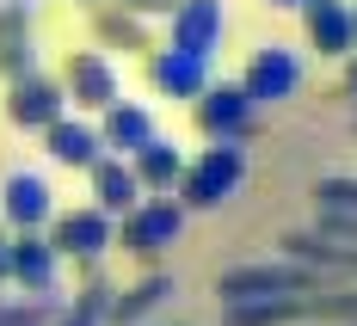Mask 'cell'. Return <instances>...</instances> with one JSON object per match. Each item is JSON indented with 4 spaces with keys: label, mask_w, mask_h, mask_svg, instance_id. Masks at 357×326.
I'll use <instances>...</instances> for the list:
<instances>
[{
    "label": "cell",
    "mask_w": 357,
    "mask_h": 326,
    "mask_svg": "<svg viewBox=\"0 0 357 326\" xmlns=\"http://www.w3.org/2000/svg\"><path fill=\"white\" fill-rule=\"evenodd\" d=\"M241 185H247V142L215 136L197 160H185L173 191H178V210H222L228 197H241Z\"/></svg>",
    "instance_id": "1"
},
{
    "label": "cell",
    "mask_w": 357,
    "mask_h": 326,
    "mask_svg": "<svg viewBox=\"0 0 357 326\" xmlns=\"http://www.w3.org/2000/svg\"><path fill=\"white\" fill-rule=\"evenodd\" d=\"M308 290H321V277L296 258H252V265H234L215 277L222 302H265V295H308Z\"/></svg>",
    "instance_id": "2"
},
{
    "label": "cell",
    "mask_w": 357,
    "mask_h": 326,
    "mask_svg": "<svg viewBox=\"0 0 357 326\" xmlns=\"http://www.w3.org/2000/svg\"><path fill=\"white\" fill-rule=\"evenodd\" d=\"M178 234H185L178 197H142L130 216H117L111 247H123V253H136V258H160L167 247H178Z\"/></svg>",
    "instance_id": "3"
},
{
    "label": "cell",
    "mask_w": 357,
    "mask_h": 326,
    "mask_svg": "<svg viewBox=\"0 0 357 326\" xmlns=\"http://www.w3.org/2000/svg\"><path fill=\"white\" fill-rule=\"evenodd\" d=\"M6 284H19L25 295H56V284H62V253L50 247L43 228L6 234Z\"/></svg>",
    "instance_id": "4"
},
{
    "label": "cell",
    "mask_w": 357,
    "mask_h": 326,
    "mask_svg": "<svg viewBox=\"0 0 357 326\" xmlns=\"http://www.w3.org/2000/svg\"><path fill=\"white\" fill-rule=\"evenodd\" d=\"M111 228H117V222H111L105 210H93V203H86V210H56L43 234H50V247H56L62 258L99 265V258L111 253Z\"/></svg>",
    "instance_id": "5"
},
{
    "label": "cell",
    "mask_w": 357,
    "mask_h": 326,
    "mask_svg": "<svg viewBox=\"0 0 357 326\" xmlns=\"http://www.w3.org/2000/svg\"><path fill=\"white\" fill-rule=\"evenodd\" d=\"M241 93H247L252 105H284L302 93V56L284 49V43H265V49H252L247 74H241Z\"/></svg>",
    "instance_id": "6"
},
{
    "label": "cell",
    "mask_w": 357,
    "mask_h": 326,
    "mask_svg": "<svg viewBox=\"0 0 357 326\" xmlns=\"http://www.w3.org/2000/svg\"><path fill=\"white\" fill-rule=\"evenodd\" d=\"M62 93H68L80 111H105V105L123 99L117 68H111L105 49H68V62H62Z\"/></svg>",
    "instance_id": "7"
},
{
    "label": "cell",
    "mask_w": 357,
    "mask_h": 326,
    "mask_svg": "<svg viewBox=\"0 0 357 326\" xmlns=\"http://www.w3.org/2000/svg\"><path fill=\"white\" fill-rule=\"evenodd\" d=\"M68 111V93H62V80H50V74H13L6 80V123L13 130H43V123H56Z\"/></svg>",
    "instance_id": "8"
},
{
    "label": "cell",
    "mask_w": 357,
    "mask_h": 326,
    "mask_svg": "<svg viewBox=\"0 0 357 326\" xmlns=\"http://www.w3.org/2000/svg\"><path fill=\"white\" fill-rule=\"evenodd\" d=\"M56 216V197H50V179L43 173H6L0 185V228H50Z\"/></svg>",
    "instance_id": "9"
},
{
    "label": "cell",
    "mask_w": 357,
    "mask_h": 326,
    "mask_svg": "<svg viewBox=\"0 0 357 326\" xmlns=\"http://www.w3.org/2000/svg\"><path fill=\"white\" fill-rule=\"evenodd\" d=\"M252 117H259V105L241 93V80H234V86H204V93H197V130H204L210 142H215V136L247 142V136H252Z\"/></svg>",
    "instance_id": "10"
},
{
    "label": "cell",
    "mask_w": 357,
    "mask_h": 326,
    "mask_svg": "<svg viewBox=\"0 0 357 326\" xmlns=\"http://www.w3.org/2000/svg\"><path fill=\"white\" fill-rule=\"evenodd\" d=\"M167 19H173V49H191V56H215L222 37H228V6L222 0H178Z\"/></svg>",
    "instance_id": "11"
},
{
    "label": "cell",
    "mask_w": 357,
    "mask_h": 326,
    "mask_svg": "<svg viewBox=\"0 0 357 326\" xmlns=\"http://www.w3.org/2000/svg\"><path fill=\"white\" fill-rule=\"evenodd\" d=\"M148 86L160 99H197L210 86V56H191V49H148Z\"/></svg>",
    "instance_id": "12"
},
{
    "label": "cell",
    "mask_w": 357,
    "mask_h": 326,
    "mask_svg": "<svg viewBox=\"0 0 357 326\" xmlns=\"http://www.w3.org/2000/svg\"><path fill=\"white\" fill-rule=\"evenodd\" d=\"M86 179H93V210H105L111 222L130 216V210L148 197L142 185H136V173H130V160H123V154H99V160L86 166Z\"/></svg>",
    "instance_id": "13"
},
{
    "label": "cell",
    "mask_w": 357,
    "mask_h": 326,
    "mask_svg": "<svg viewBox=\"0 0 357 326\" xmlns=\"http://www.w3.org/2000/svg\"><path fill=\"white\" fill-rule=\"evenodd\" d=\"M37 136H43V154H50L56 166H80V173H86V166L105 154V142H99V123H80V117H68V111H62L56 123H43Z\"/></svg>",
    "instance_id": "14"
},
{
    "label": "cell",
    "mask_w": 357,
    "mask_h": 326,
    "mask_svg": "<svg viewBox=\"0 0 357 326\" xmlns=\"http://www.w3.org/2000/svg\"><path fill=\"white\" fill-rule=\"evenodd\" d=\"M302 31H308V43L321 56H351L357 49V19L345 0H308L302 6Z\"/></svg>",
    "instance_id": "15"
},
{
    "label": "cell",
    "mask_w": 357,
    "mask_h": 326,
    "mask_svg": "<svg viewBox=\"0 0 357 326\" xmlns=\"http://www.w3.org/2000/svg\"><path fill=\"white\" fill-rule=\"evenodd\" d=\"M123 160H130L136 185H142V191H154V197H173L178 173H185V154H178V148L167 142L160 130H154V136H148V142L136 148V154H123Z\"/></svg>",
    "instance_id": "16"
},
{
    "label": "cell",
    "mask_w": 357,
    "mask_h": 326,
    "mask_svg": "<svg viewBox=\"0 0 357 326\" xmlns=\"http://www.w3.org/2000/svg\"><path fill=\"white\" fill-rule=\"evenodd\" d=\"M284 258L308 265L314 277H321V271H333V277H357V247H345V240H326V234H314V228L284 234Z\"/></svg>",
    "instance_id": "17"
},
{
    "label": "cell",
    "mask_w": 357,
    "mask_h": 326,
    "mask_svg": "<svg viewBox=\"0 0 357 326\" xmlns=\"http://www.w3.org/2000/svg\"><path fill=\"white\" fill-rule=\"evenodd\" d=\"M37 68V43H31V6L25 0H6L0 6V74H31Z\"/></svg>",
    "instance_id": "18"
},
{
    "label": "cell",
    "mask_w": 357,
    "mask_h": 326,
    "mask_svg": "<svg viewBox=\"0 0 357 326\" xmlns=\"http://www.w3.org/2000/svg\"><path fill=\"white\" fill-rule=\"evenodd\" d=\"M154 130H160L154 111H148V105H130V99H117V105L99 111V142H105L111 154H136Z\"/></svg>",
    "instance_id": "19"
},
{
    "label": "cell",
    "mask_w": 357,
    "mask_h": 326,
    "mask_svg": "<svg viewBox=\"0 0 357 326\" xmlns=\"http://www.w3.org/2000/svg\"><path fill=\"white\" fill-rule=\"evenodd\" d=\"M302 295H265V302H222V326H302Z\"/></svg>",
    "instance_id": "20"
},
{
    "label": "cell",
    "mask_w": 357,
    "mask_h": 326,
    "mask_svg": "<svg viewBox=\"0 0 357 326\" xmlns=\"http://www.w3.org/2000/svg\"><path fill=\"white\" fill-rule=\"evenodd\" d=\"M167 295H173V277H167V271H148L142 284H130V290L111 295V314H105V320H111V326H142Z\"/></svg>",
    "instance_id": "21"
},
{
    "label": "cell",
    "mask_w": 357,
    "mask_h": 326,
    "mask_svg": "<svg viewBox=\"0 0 357 326\" xmlns=\"http://www.w3.org/2000/svg\"><path fill=\"white\" fill-rule=\"evenodd\" d=\"M93 37H99V49H154V37H148V19L136 13H123V6H99L93 13Z\"/></svg>",
    "instance_id": "22"
},
{
    "label": "cell",
    "mask_w": 357,
    "mask_h": 326,
    "mask_svg": "<svg viewBox=\"0 0 357 326\" xmlns=\"http://www.w3.org/2000/svg\"><path fill=\"white\" fill-rule=\"evenodd\" d=\"M111 295H117V290H111L105 277H93L86 290L74 295V308H62V314H56L50 326H99V320L111 314Z\"/></svg>",
    "instance_id": "23"
},
{
    "label": "cell",
    "mask_w": 357,
    "mask_h": 326,
    "mask_svg": "<svg viewBox=\"0 0 357 326\" xmlns=\"http://www.w3.org/2000/svg\"><path fill=\"white\" fill-rule=\"evenodd\" d=\"M62 314L56 295H25V302H0V326H50Z\"/></svg>",
    "instance_id": "24"
},
{
    "label": "cell",
    "mask_w": 357,
    "mask_h": 326,
    "mask_svg": "<svg viewBox=\"0 0 357 326\" xmlns=\"http://www.w3.org/2000/svg\"><path fill=\"white\" fill-rule=\"evenodd\" d=\"M308 320H357V290H339V295H302Z\"/></svg>",
    "instance_id": "25"
},
{
    "label": "cell",
    "mask_w": 357,
    "mask_h": 326,
    "mask_svg": "<svg viewBox=\"0 0 357 326\" xmlns=\"http://www.w3.org/2000/svg\"><path fill=\"white\" fill-rule=\"evenodd\" d=\"M314 234H326V240H345V247H357V210H321Z\"/></svg>",
    "instance_id": "26"
},
{
    "label": "cell",
    "mask_w": 357,
    "mask_h": 326,
    "mask_svg": "<svg viewBox=\"0 0 357 326\" xmlns=\"http://www.w3.org/2000/svg\"><path fill=\"white\" fill-rule=\"evenodd\" d=\"M111 6H123V13H136V19H167L178 0H111Z\"/></svg>",
    "instance_id": "27"
},
{
    "label": "cell",
    "mask_w": 357,
    "mask_h": 326,
    "mask_svg": "<svg viewBox=\"0 0 357 326\" xmlns=\"http://www.w3.org/2000/svg\"><path fill=\"white\" fill-rule=\"evenodd\" d=\"M345 62H351V68H345V93H351V99H357V49H351V56H345Z\"/></svg>",
    "instance_id": "28"
},
{
    "label": "cell",
    "mask_w": 357,
    "mask_h": 326,
    "mask_svg": "<svg viewBox=\"0 0 357 326\" xmlns=\"http://www.w3.org/2000/svg\"><path fill=\"white\" fill-rule=\"evenodd\" d=\"M265 6H278V13H302L308 0H265Z\"/></svg>",
    "instance_id": "29"
},
{
    "label": "cell",
    "mask_w": 357,
    "mask_h": 326,
    "mask_svg": "<svg viewBox=\"0 0 357 326\" xmlns=\"http://www.w3.org/2000/svg\"><path fill=\"white\" fill-rule=\"evenodd\" d=\"M0 290H6V228H0Z\"/></svg>",
    "instance_id": "30"
},
{
    "label": "cell",
    "mask_w": 357,
    "mask_h": 326,
    "mask_svg": "<svg viewBox=\"0 0 357 326\" xmlns=\"http://www.w3.org/2000/svg\"><path fill=\"white\" fill-rule=\"evenodd\" d=\"M308 326H357V320H308Z\"/></svg>",
    "instance_id": "31"
},
{
    "label": "cell",
    "mask_w": 357,
    "mask_h": 326,
    "mask_svg": "<svg viewBox=\"0 0 357 326\" xmlns=\"http://www.w3.org/2000/svg\"><path fill=\"white\" fill-rule=\"evenodd\" d=\"M351 19H357V6H351Z\"/></svg>",
    "instance_id": "32"
},
{
    "label": "cell",
    "mask_w": 357,
    "mask_h": 326,
    "mask_svg": "<svg viewBox=\"0 0 357 326\" xmlns=\"http://www.w3.org/2000/svg\"><path fill=\"white\" fill-rule=\"evenodd\" d=\"M142 326H148V320H142Z\"/></svg>",
    "instance_id": "33"
}]
</instances>
